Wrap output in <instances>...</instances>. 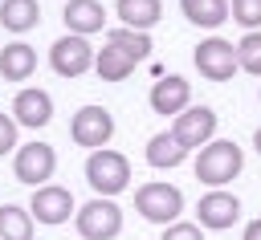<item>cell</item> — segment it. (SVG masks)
Masks as SVG:
<instances>
[{
    "mask_svg": "<svg viewBox=\"0 0 261 240\" xmlns=\"http://www.w3.org/2000/svg\"><path fill=\"white\" fill-rule=\"evenodd\" d=\"M16 138H20V130H16V118H12V114H0V155L16 151Z\"/></svg>",
    "mask_w": 261,
    "mask_h": 240,
    "instance_id": "cell-26",
    "label": "cell"
},
{
    "mask_svg": "<svg viewBox=\"0 0 261 240\" xmlns=\"http://www.w3.org/2000/svg\"><path fill=\"white\" fill-rule=\"evenodd\" d=\"M114 12H118V20H122V28L147 33V28L159 24L163 4H159V0H114Z\"/></svg>",
    "mask_w": 261,
    "mask_h": 240,
    "instance_id": "cell-17",
    "label": "cell"
},
{
    "mask_svg": "<svg viewBox=\"0 0 261 240\" xmlns=\"http://www.w3.org/2000/svg\"><path fill=\"white\" fill-rule=\"evenodd\" d=\"M135 65H139V61H135L126 49L110 45V41H106V45L94 53V73H98L102 81H126V77L135 73Z\"/></svg>",
    "mask_w": 261,
    "mask_h": 240,
    "instance_id": "cell-16",
    "label": "cell"
},
{
    "mask_svg": "<svg viewBox=\"0 0 261 240\" xmlns=\"http://www.w3.org/2000/svg\"><path fill=\"white\" fill-rule=\"evenodd\" d=\"M73 228H77L82 240H114L122 232V207L110 195L90 199V203H82L73 212Z\"/></svg>",
    "mask_w": 261,
    "mask_h": 240,
    "instance_id": "cell-3",
    "label": "cell"
},
{
    "mask_svg": "<svg viewBox=\"0 0 261 240\" xmlns=\"http://www.w3.org/2000/svg\"><path fill=\"white\" fill-rule=\"evenodd\" d=\"M29 216L33 224H45V228H57L73 216V191L57 187V183H41L37 195L29 199Z\"/></svg>",
    "mask_w": 261,
    "mask_h": 240,
    "instance_id": "cell-10",
    "label": "cell"
},
{
    "mask_svg": "<svg viewBox=\"0 0 261 240\" xmlns=\"http://www.w3.org/2000/svg\"><path fill=\"white\" fill-rule=\"evenodd\" d=\"M237 65H241L245 73H257V77H261V33H257V28H249V33L241 37V45H237Z\"/></svg>",
    "mask_w": 261,
    "mask_h": 240,
    "instance_id": "cell-23",
    "label": "cell"
},
{
    "mask_svg": "<svg viewBox=\"0 0 261 240\" xmlns=\"http://www.w3.org/2000/svg\"><path fill=\"white\" fill-rule=\"evenodd\" d=\"M86 183H90L98 195H118V191H126V183H130V159L118 155V151H110V146L90 151V159H86Z\"/></svg>",
    "mask_w": 261,
    "mask_h": 240,
    "instance_id": "cell-2",
    "label": "cell"
},
{
    "mask_svg": "<svg viewBox=\"0 0 261 240\" xmlns=\"http://www.w3.org/2000/svg\"><path fill=\"white\" fill-rule=\"evenodd\" d=\"M196 61V73L208 77V81H228L241 65H237V45H228L224 37H204L192 53Z\"/></svg>",
    "mask_w": 261,
    "mask_h": 240,
    "instance_id": "cell-6",
    "label": "cell"
},
{
    "mask_svg": "<svg viewBox=\"0 0 261 240\" xmlns=\"http://www.w3.org/2000/svg\"><path fill=\"white\" fill-rule=\"evenodd\" d=\"M110 134H114V118H110L106 106H82V110L69 118V138H73L77 146H86V151L106 146Z\"/></svg>",
    "mask_w": 261,
    "mask_h": 240,
    "instance_id": "cell-9",
    "label": "cell"
},
{
    "mask_svg": "<svg viewBox=\"0 0 261 240\" xmlns=\"http://www.w3.org/2000/svg\"><path fill=\"white\" fill-rule=\"evenodd\" d=\"M163 240H204V228L184 224V220H171V224L163 228Z\"/></svg>",
    "mask_w": 261,
    "mask_h": 240,
    "instance_id": "cell-25",
    "label": "cell"
},
{
    "mask_svg": "<svg viewBox=\"0 0 261 240\" xmlns=\"http://www.w3.org/2000/svg\"><path fill=\"white\" fill-rule=\"evenodd\" d=\"M37 69V49L29 41H8L0 49V77L4 81H29Z\"/></svg>",
    "mask_w": 261,
    "mask_h": 240,
    "instance_id": "cell-15",
    "label": "cell"
},
{
    "mask_svg": "<svg viewBox=\"0 0 261 240\" xmlns=\"http://www.w3.org/2000/svg\"><path fill=\"white\" fill-rule=\"evenodd\" d=\"M245 167V151L232 142V138H212L196 151V179L204 187H224L241 175Z\"/></svg>",
    "mask_w": 261,
    "mask_h": 240,
    "instance_id": "cell-1",
    "label": "cell"
},
{
    "mask_svg": "<svg viewBox=\"0 0 261 240\" xmlns=\"http://www.w3.org/2000/svg\"><path fill=\"white\" fill-rule=\"evenodd\" d=\"M49 65H53V73H61V77H82L86 69H94L90 37H77V33L57 37L53 49H49Z\"/></svg>",
    "mask_w": 261,
    "mask_h": 240,
    "instance_id": "cell-8",
    "label": "cell"
},
{
    "mask_svg": "<svg viewBox=\"0 0 261 240\" xmlns=\"http://www.w3.org/2000/svg\"><path fill=\"white\" fill-rule=\"evenodd\" d=\"M53 171H57V151H53L49 142H41V138L12 151V175H16L20 183L41 187V183L53 179Z\"/></svg>",
    "mask_w": 261,
    "mask_h": 240,
    "instance_id": "cell-5",
    "label": "cell"
},
{
    "mask_svg": "<svg viewBox=\"0 0 261 240\" xmlns=\"http://www.w3.org/2000/svg\"><path fill=\"white\" fill-rule=\"evenodd\" d=\"M106 41H110V45H118V49H126L135 61L151 57V37H147V33H139V28H106Z\"/></svg>",
    "mask_w": 261,
    "mask_h": 240,
    "instance_id": "cell-22",
    "label": "cell"
},
{
    "mask_svg": "<svg viewBox=\"0 0 261 240\" xmlns=\"http://www.w3.org/2000/svg\"><path fill=\"white\" fill-rule=\"evenodd\" d=\"M61 20H65L69 33L90 37V33H102V28H106V8H102L98 0H65Z\"/></svg>",
    "mask_w": 261,
    "mask_h": 240,
    "instance_id": "cell-14",
    "label": "cell"
},
{
    "mask_svg": "<svg viewBox=\"0 0 261 240\" xmlns=\"http://www.w3.org/2000/svg\"><path fill=\"white\" fill-rule=\"evenodd\" d=\"M135 212L151 224H171L184 212V191L171 183H143L135 191Z\"/></svg>",
    "mask_w": 261,
    "mask_h": 240,
    "instance_id": "cell-4",
    "label": "cell"
},
{
    "mask_svg": "<svg viewBox=\"0 0 261 240\" xmlns=\"http://www.w3.org/2000/svg\"><path fill=\"white\" fill-rule=\"evenodd\" d=\"M228 16L241 28H261V0H228Z\"/></svg>",
    "mask_w": 261,
    "mask_h": 240,
    "instance_id": "cell-24",
    "label": "cell"
},
{
    "mask_svg": "<svg viewBox=\"0 0 261 240\" xmlns=\"http://www.w3.org/2000/svg\"><path fill=\"white\" fill-rule=\"evenodd\" d=\"M241 240H261V220H253V224L245 228V236H241Z\"/></svg>",
    "mask_w": 261,
    "mask_h": 240,
    "instance_id": "cell-27",
    "label": "cell"
},
{
    "mask_svg": "<svg viewBox=\"0 0 261 240\" xmlns=\"http://www.w3.org/2000/svg\"><path fill=\"white\" fill-rule=\"evenodd\" d=\"M12 118H16V126H24V130H41V126H49V118H53V98H49L45 89H37V85H24V89L12 98Z\"/></svg>",
    "mask_w": 261,
    "mask_h": 240,
    "instance_id": "cell-13",
    "label": "cell"
},
{
    "mask_svg": "<svg viewBox=\"0 0 261 240\" xmlns=\"http://www.w3.org/2000/svg\"><path fill=\"white\" fill-rule=\"evenodd\" d=\"M184 159H188V151L171 138V130L147 138V163H151V167H163V171H167V167H179Z\"/></svg>",
    "mask_w": 261,
    "mask_h": 240,
    "instance_id": "cell-20",
    "label": "cell"
},
{
    "mask_svg": "<svg viewBox=\"0 0 261 240\" xmlns=\"http://www.w3.org/2000/svg\"><path fill=\"white\" fill-rule=\"evenodd\" d=\"M188 106H192V85H188V77H179V73H163V77L151 85V110H155V114L175 118V114L188 110Z\"/></svg>",
    "mask_w": 261,
    "mask_h": 240,
    "instance_id": "cell-12",
    "label": "cell"
},
{
    "mask_svg": "<svg viewBox=\"0 0 261 240\" xmlns=\"http://www.w3.org/2000/svg\"><path fill=\"white\" fill-rule=\"evenodd\" d=\"M179 12L196 28H220L228 20V0H179Z\"/></svg>",
    "mask_w": 261,
    "mask_h": 240,
    "instance_id": "cell-19",
    "label": "cell"
},
{
    "mask_svg": "<svg viewBox=\"0 0 261 240\" xmlns=\"http://www.w3.org/2000/svg\"><path fill=\"white\" fill-rule=\"evenodd\" d=\"M253 146H257V155H261V126L253 130Z\"/></svg>",
    "mask_w": 261,
    "mask_h": 240,
    "instance_id": "cell-28",
    "label": "cell"
},
{
    "mask_svg": "<svg viewBox=\"0 0 261 240\" xmlns=\"http://www.w3.org/2000/svg\"><path fill=\"white\" fill-rule=\"evenodd\" d=\"M216 134V110L212 106H188L171 118V138L184 151H200L204 142H212Z\"/></svg>",
    "mask_w": 261,
    "mask_h": 240,
    "instance_id": "cell-7",
    "label": "cell"
},
{
    "mask_svg": "<svg viewBox=\"0 0 261 240\" xmlns=\"http://www.w3.org/2000/svg\"><path fill=\"white\" fill-rule=\"evenodd\" d=\"M0 240H33V216L16 203H0Z\"/></svg>",
    "mask_w": 261,
    "mask_h": 240,
    "instance_id": "cell-21",
    "label": "cell"
},
{
    "mask_svg": "<svg viewBox=\"0 0 261 240\" xmlns=\"http://www.w3.org/2000/svg\"><path fill=\"white\" fill-rule=\"evenodd\" d=\"M196 220H200V228L224 232V228H232V224L241 220V199L228 195L224 187H212L208 195H200V203H196Z\"/></svg>",
    "mask_w": 261,
    "mask_h": 240,
    "instance_id": "cell-11",
    "label": "cell"
},
{
    "mask_svg": "<svg viewBox=\"0 0 261 240\" xmlns=\"http://www.w3.org/2000/svg\"><path fill=\"white\" fill-rule=\"evenodd\" d=\"M41 20L37 0H0V28L4 33H33Z\"/></svg>",
    "mask_w": 261,
    "mask_h": 240,
    "instance_id": "cell-18",
    "label": "cell"
}]
</instances>
